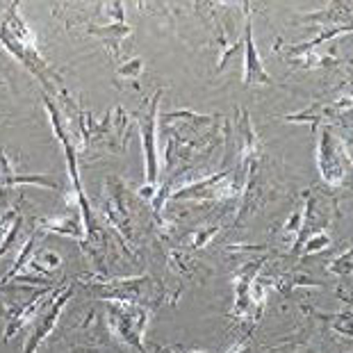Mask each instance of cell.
Masks as SVG:
<instances>
[{
    "mask_svg": "<svg viewBox=\"0 0 353 353\" xmlns=\"http://www.w3.org/2000/svg\"><path fill=\"white\" fill-rule=\"evenodd\" d=\"M48 110V117H50V123H52V130H55L57 139L62 141L64 146V157H66V169H69V176H71V183H73V194H76V201L80 205V212H82V226H85V232L89 237H92L94 232V216H92V205H89V201L85 196V192H82V183H80V176H78V160H76V151H73V141L69 137V132H66V128L62 123V119H59L55 105L48 101H43Z\"/></svg>",
    "mask_w": 353,
    "mask_h": 353,
    "instance_id": "cell-1",
    "label": "cell"
},
{
    "mask_svg": "<svg viewBox=\"0 0 353 353\" xmlns=\"http://www.w3.org/2000/svg\"><path fill=\"white\" fill-rule=\"evenodd\" d=\"M0 46H3L7 52H12V55L17 57L19 62L48 89V92H55L57 85H59V76L48 66V62L43 59L39 48H37V43L21 41V39H17V37H12L7 30L0 28Z\"/></svg>",
    "mask_w": 353,
    "mask_h": 353,
    "instance_id": "cell-2",
    "label": "cell"
},
{
    "mask_svg": "<svg viewBox=\"0 0 353 353\" xmlns=\"http://www.w3.org/2000/svg\"><path fill=\"white\" fill-rule=\"evenodd\" d=\"M162 89H157L155 96L148 103V108L139 112V128H141V144H144V167H146V185L141 187V196H153L157 185V108H160Z\"/></svg>",
    "mask_w": 353,
    "mask_h": 353,
    "instance_id": "cell-3",
    "label": "cell"
},
{
    "mask_svg": "<svg viewBox=\"0 0 353 353\" xmlns=\"http://www.w3.org/2000/svg\"><path fill=\"white\" fill-rule=\"evenodd\" d=\"M148 321V310L137 303H121L114 301L110 305V326L112 330L121 337L125 344H130L137 351L144 353V344H141V337H144V328Z\"/></svg>",
    "mask_w": 353,
    "mask_h": 353,
    "instance_id": "cell-4",
    "label": "cell"
},
{
    "mask_svg": "<svg viewBox=\"0 0 353 353\" xmlns=\"http://www.w3.org/2000/svg\"><path fill=\"white\" fill-rule=\"evenodd\" d=\"M342 151H344L342 141L337 139L335 132L326 125L319 134L317 162H319L321 178L333 187H340V185H344V180H347V167H344V160L349 162V157Z\"/></svg>",
    "mask_w": 353,
    "mask_h": 353,
    "instance_id": "cell-5",
    "label": "cell"
},
{
    "mask_svg": "<svg viewBox=\"0 0 353 353\" xmlns=\"http://www.w3.org/2000/svg\"><path fill=\"white\" fill-rule=\"evenodd\" d=\"M71 296H73V285H64L62 290H57V294L52 296V301L48 303V307L41 312V317H37V326L32 330V335L28 337L23 353H37V349H39L41 344L48 340V335L52 333V328H55L57 319H59V314H62L64 305L69 303Z\"/></svg>",
    "mask_w": 353,
    "mask_h": 353,
    "instance_id": "cell-6",
    "label": "cell"
},
{
    "mask_svg": "<svg viewBox=\"0 0 353 353\" xmlns=\"http://www.w3.org/2000/svg\"><path fill=\"white\" fill-rule=\"evenodd\" d=\"M239 192L237 185L228 183V171L216 176H210L205 180H201L196 185L183 187L180 192L174 194V199H230Z\"/></svg>",
    "mask_w": 353,
    "mask_h": 353,
    "instance_id": "cell-7",
    "label": "cell"
},
{
    "mask_svg": "<svg viewBox=\"0 0 353 353\" xmlns=\"http://www.w3.org/2000/svg\"><path fill=\"white\" fill-rule=\"evenodd\" d=\"M19 185H39L46 187V190H57L59 183L50 176H28L17 171V167L12 164V160L7 157L5 148H0V201L5 199V190H12V187Z\"/></svg>",
    "mask_w": 353,
    "mask_h": 353,
    "instance_id": "cell-8",
    "label": "cell"
},
{
    "mask_svg": "<svg viewBox=\"0 0 353 353\" xmlns=\"http://www.w3.org/2000/svg\"><path fill=\"white\" fill-rule=\"evenodd\" d=\"M244 85H272V76L265 71V64L260 59V52L255 48V39H253V26L251 19H246L244 26Z\"/></svg>",
    "mask_w": 353,
    "mask_h": 353,
    "instance_id": "cell-9",
    "label": "cell"
},
{
    "mask_svg": "<svg viewBox=\"0 0 353 353\" xmlns=\"http://www.w3.org/2000/svg\"><path fill=\"white\" fill-rule=\"evenodd\" d=\"M55 294H57V290L55 288H48V290H43L37 296L30 299L28 303L19 305L17 310H12L10 317H7V326H5V342H10L12 337L17 335V330H21L30 319L37 317V312H39L43 305H48Z\"/></svg>",
    "mask_w": 353,
    "mask_h": 353,
    "instance_id": "cell-10",
    "label": "cell"
},
{
    "mask_svg": "<svg viewBox=\"0 0 353 353\" xmlns=\"http://www.w3.org/2000/svg\"><path fill=\"white\" fill-rule=\"evenodd\" d=\"M351 108V99H340L337 103H317L312 108H307L305 112H299V114H290L288 121H294V123H310V125H317L319 121L330 117H342L344 110Z\"/></svg>",
    "mask_w": 353,
    "mask_h": 353,
    "instance_id": "cell-11",
    "label": "cell"
},
{
    "mask_svg": "<svg viewBox=\"0 0 353 353\" xmlns=\"http://www.w3.org/2000/svg\"><path fill=\"white\" fill-rule=\"evenodd\" d=\"M260 269V262H249L235 276V314L242 317L251 310V288L255 283V272Z\"/></svg>",
    "mask_w": 353,
    "mask_h": 353,
    "instance_id": "cell-12",
    "label": "cell"
},
{
    "mask_svg": "<svg viewBox=\"0 0 353 353\" xmlns=\"http://www.w3.org/2000/svg\"><path fill=\"white\" fill-rule=\"evenodd\" d=\"M119 183H114V178L108 180V192H110V201H108V219L114 223V226L123 232L125 237H130V221H128V210H125V201H123V194L119 192L121 187H114Z\"/></svg>",
    "mask_w": 353,
    "mask_h": 353,
    "instance_id": "cell-13",
    "label": "cell"
},
{
    "mask_svg": "<svg viewBox=\"0 0 353 353\" xmlns=\"http://www.w3.org/2000/svg\"><path fill=\"white\" fill-rule=\"evenodd\" d=\"M130 32H132V28L125 26V23H110V26H92L89 28V34L101 37V39L108 43L112 57H114L117 62L121 59V41Z\"/></svg>",
    "mask_w": 353,
    "mask_h": 353,
    "instance_id": "cell-14",
    "label": "cell"
},
{
    "mask_svg": "<svg viewBox=\"0 0 353 353\" xmlns=\"http://www.w3.org/2000/svg\"><path fill=\"white\" fill-rule=\"evenodd\" d=\"M21 228V210L10 208L0 214V255H3L14 242V235Z\"/></svg>",
    "mask_w": 353,
    "mask_h": 353,
    "instance_id": "cell-15",
    "label": "cell"
},
{
    "mask_svg": "<svg viewBox=\"0 0 353 353\" xmlns=\"http://www.w3.org/2000/svg\"><path fill=\"white\" fill-rule=\"evenodd\" d=\"M237 114H239L237 132H239V139H242V157H244V162H251V157L258 151V137H255V130L251 125L249 112L237 110Z\"/></svg>",
    "mask_w": 353,
    "mask_h": 353,
    "instance_id": "cell-16",
    "label": "cell"
},
{
    "mask_svg": "<svg viewBox=\"0 0 353 353\" xmlns=\"http://www.w3.org/2000/svg\"><path fill=\"white\" fill-rule=\"evenodd\" d=\"M37 226H39V230L59 232V235L76 237V239H82V235H85V226L78 221H73L71 216H62V219H41Z\"/></svg>",
    "mask_w": 353,
    "mask_h": 353,
    "instance_id": "cell-17",
    "label": "cell"
},
{
    "mask_svg": "<svg viewBox=\"0 0 353 353\" xmlns=\"http://www.w3.org/2000/svg\"><path fill=\"white\" fill-rule=\"evenodd\" d=\"M32 272H39V274H52L55 269L62 267V255L55 253V251H48L43 249L34 255V258H30V265H28Z\"/></svg>",
    "mask_w": 353,
    "mask_h": 353,
    "instance_id": "cell-18",
    "label": "cell"
},
{
    "mask_svg": "<svg viewBox=\"0 0 353 353\" xmlns=\"http://www.w3.org/2000/svg\"><path fill=\"white\" fill-rule=\"evenodd\" d=\"M351 32V26H340V28H328L324 30L317 39L310 41V43H303V46H296V48H290L288 50V55H301V52H310L314 46H319V43H324V41H330V39H335V37H340V34H349Z\"/></svg>",
    "mask_w": 353,
    "mask_h": 353,
    "instance_id": "cell-19",
    "label": "cell"
},
{
    "mask_svg": "<svg viewBox=\"0 0 353 353\" xmlns=\"http://www.w3.org/2000/svg\"><path fill=\"white\" fill-rule=\"evenodd\" d=\"M34 246H37V232H34V235H32V237H30V239H28V242L23 244V251H21V255H19V260H17V265H14V267H12V269H10V272H7L5 276H0V285L10 283V281H12V278H17V276H19V272H21V269H23V267H26V262L30 260V255H32V249H34Z\"/></svg>",
    "mask_w": 353,
    "mask_h": 353,
    "instance_id": "cell-20",
    "label": "cell"
},
{
    "mask_svg": "<svg viewBox=\"0 0 353 353\" xmlns=\"http://www.w3.org/2000/svg\"><path fill=\"white\" fill-rule=\"evenodd\" d=\"M303 221H305V208H299L296 212H292L288 226H285V232H288L290 237L299 239V235H301V230H303Z\"/></svg>",
    "mask_w": 353,
    "mask_h": 353,
    "instance_id": "cell-21",
    "label": "cell"
},
{
    "mask_svg": "<svg viewBox=\"0 0 353 353\" xmlns=\"http://www.w3.org/2000/svg\"><path fill=\"white\" fill-rule=\"evenodd\" d=\"M330 246V237L326 235V232H317V235H310V239L305 242L303 246V253L310 255V253H317V251H324Z\"/></svg>",
    "mask_w": 353,
    "mask_h": 353,
    "instance_id": "cell-22",
    "label": "cell"
},
{
    "mask_svg": "<svg viewBox=\"0 0 353 353\" xmlns=\"http://www.w3.org/2000/svg\"><path fill=\"white\" fill-rule=\"evenodd\" d=\"M141 69H144V62H141L139 57H134V59H130V62L123 64L121 69H119V76L130 78V80H137L141 76Z\"/></svg>",
    "mask_w": 353,
    "mask_h": 353,
    "instance_id": "cell-23",
    "label": "cell"
},
{
    "mask_svg": "<svg viewBox=\"0 0 353 353\" xmlns=\"http://www.w3.org/2000/svg\"><path fill=\"white\" fill-rule=\"evenodd\" d=\"M351 249L342 255V258H337L335 260V265H328L326 269L328 272H335V274H340V276H347V274H351Z\"/></svg>",
    "mask_w": 353,
    "mask_h": 353,
    "instance_id": "cell-24",
    "label": "cell"
},
{
    "mask_svg": "<svg viewBox=\"0 0 353 353\" xmlns=\"http://www.w3.org/2000/svg\"><path fill=\"white\" fill-rule=\"evenodd\" d=\"M216 232H219V226H212L210 230H203V232H199L196 235V239H194V246H196V249H201V246H205L210 239H212Z\"/></svg>",
    "mask_w": 353,
    "mask_h": 353,
    "instance_id": "cell-25",
    "label": "cell"
}]
</instances>
